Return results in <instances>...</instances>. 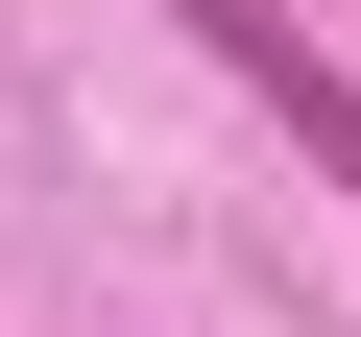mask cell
<instances>
[{"label":"cell","mask_w":361,"mask_h":337,"mask_svg":"<svg viewBox=\"0 0 361 337\" xmlns=\"http://www.w3.org/2000/svg\"><path fill=\"white\" fill-rule=\"evenodd\" d=\"M193 49H217V73H241V97H265V121H289V145L337 168V193H361V73H337V49L289 25V0H193Z\"/></svg>","instance_id":"1"}]
</instances>
